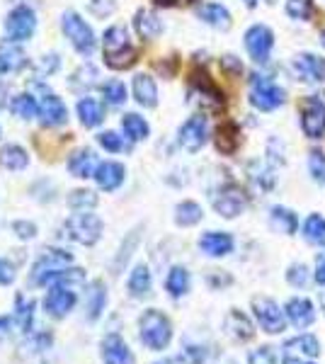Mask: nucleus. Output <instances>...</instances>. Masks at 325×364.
Here are the masks:
<instances>
[{
    "label": "nucleus",
    "mask_w": 325,
    "mask_h": 364,
    "mask_svg": "<svg viewBox=\"0 0 325 364\" xmlns=\"http://www.w3.org/2000/svg\"><path fill=\"white\" fill-rule=\"evenodd\" d=\"M102 51L112 68H129L136 61V51L129 39L127 27L112 25L102 37Z\"/></svg>",
    "instance_id": "nucleus-1"
},
{
    "label": "nucleus",
    "mask_w": 325,
    "mask_h": 364,
    "mask_svg": "<svg viewBox=\"0 0 325 364\" xmlns=\"http://www.w3.org/2000/svg\"><path fill=\"white\" fill-rule=\"evenodd\" d=\"M141 328V343L149 350H165L173 340V326L170 318L165 314H161L158 309H149L139 321Z\"/></svg>",
    "instance_id": "nucleus-2"
},
{
    "label": "nucleus",
    "mask_w": 325,
    "mask_h": 364,
    "mask_svg": "<svg viewBox=\"0 0 325 364\" xmlns=\"http://www.w3.org/2000/svg\"><path fill=\"white\" fill-rule=\"evenodd\" d=\"M70 262H73V257H70V252H66V250H54V248L44 250L32 267V282L39 287L54 284V282L68 269Z\"/></svg>",
    "instance_id": "nucleus-3"
},
{
    "label": "nucleus",
    "mask_w": 325,
    "mask_h": 364,
    "mask_svg": "<svg viewBox=\"0 0 325 364\" xmlns=\"http://www.w3.org/2000/svg\"><path fill=\"white\" fill-rule=\"evenodd\" d=\"M284 90L267 75H252L250 83V105L260 112H272V109L284 105Z\"/></svg>",
    "instance_id": "nucleus-4"
},
{
    "label": "nucleus",
    "mask_w": 325,
    "mask_h": 364,
    "mask_svg": "<svg viewBox=\"0 0 325 364\" xmlns=\"http://www.w3.org/2000/svg\"><path fill=\"white\" fill-rule=\"evenodd\" d=\"M61 29L80 56H90L95 51V34H92L90 25H85V20L78 13H63Z\"/></svg>",
    "instance_id": "nucleus-5"
},
{
    "label": "nucleus",
    "mask_w": 325,
    "mask_h": 364,
    "mask_svg": "<svg viewBox=\"0 0 325 364\" xmlns=\"http://www.w3.org/2000/svg\"><path fill=\"white\" fill-rule=\"evenodd\" d=\"M66 231L75 243L95 245L100 236H102V221H100V216L90 214V211H80V214H73L66 221Z\"/></svg>",
    "instance_id": "nucleus-6"
},
{
    "label": "nucleus",
    "mask_w": 325,
    "mask_h": 364,
    "mask_svg": "<svg viewBox=\"0 0 325 364\" xmlns=\"http://www.w3.org/2000/svg\"><path fill=\"white\" fill-rule=\"evenodd\" d=\"M243 42H245V49L252 61L267 63L272 49H275V32H272L267 25H252L245 32Z\"/></svg>",
    "instance_id": "nucleus-7"
},
{
    "label": "nucleus",
    "mask_w": 325,
    "mask_h": 364,
    "mask_svg": "<svg viewBox=\"0 0 325 364\" xmlns=\"http://www.w3.org/2000/svg\"><path fill=\"white\" fill-rule=\"evenodd\" d=\"M37 29V17H34V10L27 8V5H20L5 20V32H8L10 42H27L29 37Z\"/></svg>",
    "instance_id": "nucleus-8"
},
{
    "label": "nucleus",
    "mask_w": 325,
    "mask_h": 364,
    "mask_svg": "<svg viewBox=\"0 0 325 364\" xmlns=\"http://www.w3.org/2000/svg\"><path fill=\"white\" fill-rule=\"evenodd\" d=\"M252 314H255V321L260 323V328H262L265 333L277 336V333L284 331V316L287 314H282V309L277 306L272 299H267V296L252 299Z\"/></svg>",
    "instance_id": "nucleus-9"
},
{
    "label": "nucleus",
    "mask_w": 325,
    "mask_h": 364,
    "mask_svg": "<svg viewBox=\"0 0 325 364\" xmlns=\"http://www.w3.org/2000/svg\"><path fill=\"white\" fill-rule=\"evenodd\" d=\"M301 129L313 141L325 136V105L318 97H309L301 109Z\"/></svg>",
    "instance_id": "nucleus-10"
},
{
    "label": "nucleus",
    "mask_w": 325,
    "mask_h": 364,
    "mask_svg": "<svg viewBox=\"0 0 325 364\" xmlns=\"http://www.w3.org/2000/svg\"><path fill=\"white\" fill-rule=\"evenodd\" d=\"M206 134H209V124H206V117L202 114H194L190 119L185 122V124L180 127V146L185 151H190V154H197L199 149L206 144Z\"/></svg>",
    "instance_id": "nucleus-11"
},
{
    "label": "nucleus",
    "mask_w": 325,
    "mask_h": 364,
    "mask_svg": "<svg viewBox=\"0 0 325 364\" xmlns=\"http://www.w3.org/2000/svg\"><path fill=\"white\" fill-rule=\"evenodd\" d=\"M73 306H75V289L68 284H61V282H56L44 299L46 314L54 316V318H63V316H68Z\"/></svg>",
    "instance_id": "nucleus-12"
},
{
    "label": "nucleus",
    "mask_w": 325,
    "mask_h": 364,
    "mask_svg": "<svg viewBox=\"0 0 325 364\" xmlns=\"http://www.w3.org/2000/svg\"><path fill=\"white\" fill-rule=\"evenodd\" d=\"M214 209L218 211V216L223 219H235L240 211L245 209V195L238 185H226L218 190V195L214 197Z\"/></svg>",
    "instance_id": "nucleus-13"
},
{
    "label": "nucleus",
    "mask_w": 325,
    "mask_h": 364,
    "mask_svg": "<svg viewBox=\"0 0 325 364\" xmlns=\"http://www.w3.org/2000/svg\"><path fill=\"white\" fill-rule=\"evenodd\" d=\"M294 70L306 83H321V80H325V61L316 54H299L294 58Z\"/></svg>",
    "instance_id": "nucleus-14"
},
{
    "label": "nucleus",
    "mask_w": 325,
    "mask_h": 364,
    "mask_svg": "<svg viewBox=\"0 0 325 364\" xmlns=\"http://www.w3.org/2000/svg\"><path fill=\"white\" fill-rule=\"evenodd\" d=\"M199 250L209 257H223L233 252V236L223 231H206L199 238Z\"/></svg>",
    "instance_id": "nucleus-15"
},
{
    "label": "nucleus",
    "mask_w": 325,
    "mask_h": 364,
    "mask_svg": "<svg viewBox=\"0 0 325 364\" xmlns=\"http://www.w3.org/2000/svg\"><path fill=\"white\" fill-rule=\"evenodd\" d=\"M284 314H287V318L292 321V326H297V328H309L311 323L316 321V309H313V304L304 296L289 299Z\"/></svg>",
    "instance_id": "nucleus-16"
},
{
    "label": "nucleus",
    "mask_w": 325,
    "mask_h": 364,
    "mask_svg": "<svg viewBox=\"0 0 325 364\" xmlns=\"http://www.w3.org/2000/svg\"><path fill=\"white\" fill-rule=\"evenodd\" d=\"M102 362L105 364H134L132 350H129V345L124 343L117 333H112V336L102 340Z\"/></svg>",
    "instance_id": "nucleus-17"
},
{
    "label": "nucleus",
    "mask_w": 325,
    "mask_h": 364,
    "mask_svg": "<svg viewBox=\"0 0 325 364\" xmlns=\"http://www.w3.org/2000/svg\"><path fill=\"white\" fill-rule=\"evenodd\" d=\"M124 175H127V170H124L122 163H114V161H105V163H100L97 170H95V182H97V187L100 190H105V192H114L117 187L124 182Z\"/></svg>",
    "instance_id": "nucleus-18"
},
{
    "label": "nucleus",
    "mask_w": 325,
    "mask_h": 364,
    "mask_svg": "<svg viewBox=\"0 0 325 364\" xmlns=\"http://www.w3.org/2000/svg\"><path fill=\"white\" fill-rule=\"evenodd\" d=\"M39 117L44 127H58L68 119V109L61 97L44 95V100H41V105H39Z\"/></svg>",
    "instance_id": "nucleus-19"
},
{
    "label": "nucleus",
    "mask_w": 325,
    "mask_h": 364,
    "mask_svg": "<svg viewBox=\"0 0 325 364\" xmlns=\"http://www.w3.org/2000/svg\"><path fill=\"white\" fill-rule=\"evenodd\" d=\"M68 170L73 178H92L97 170L95 154H92L90 149H78L68 158Z\"/></svg>",
    "instance_id": "nucleus-20"
},
{
    "label": "nucleus",
    "mask_w": 325,
    "mask_h": 364,
    "mask_svg": "<svg viewBox=\"0 0 325 364\" xmlns=\"http://www.w3.org/2000/svg\"><path fill=\"white\" fill-rule=\"evenodd\" d=\"M134 97L141 107H156L158 105V87L156 80L146 73H139L134 78Z\"/></svg>",
    "instance_id": "nucleus-21"
},
{
    "label": "nucleus",
    "mask_w": 325,
    "mask_h": 364,
    "mask_svg": "<svg viewBox=\"0 0 325 364\" xmlns=\"http://www.w3.org/2000/svg\"><path fill=\"white\" fill-rule=\"evenodd\" d=\"M105 304H107V289L100 279L90 282L85 291V311H87V318L90 321H97L100 314L105 311Z\"/></svg>",
    "instance_id": "nucleus-22"
},
{
    "label": "nucleus",
    "mask_w": 325,
    "mask_h": 364,
    "mask_svg": "<svg viewBox=\"0 0 325 364\" xmlns=\"http://www.w3.org/2000/svg\"><path fill=\"white\" fill-rule=\"evenodd\" d=\"M226 331H228V336L233 340H238V343H247V340H252V336H255V331H252V323L247 321V316L240 314L238 309H233L228 314Z\"/></svg>",
    "instance_id": "nucleus-23"
},
{
    "label": "nucleus",
    "mask_w": 325,
    "mask_h": 364,
    "mask_svg": "<svg viewBox=\"0 0 325 364\" xmlns=\"http://www.w3.org/2000/svg\"><path fill=\"white\" fill-rule=\"evenodd\" d=\"M134 27L141 39H156V37H161V32H163L161 17L156 13H151V10H139L134 17Z\"/></svg>",
    "instance_id": "nucleus-24"
},
{
    "label": "nucleus",
    "mask_w": 325,
    "mask_h": 364,
    "mask_svg": "<svg viewBox=\"0 0 325 364\" xmlns=\"http://www.w3.org/2000/svg\"><path fill=\"white\" fill-rule=\"evenodd\" d=\"M199 20L206 22L209 27L214 29H228L230 27V13L223 8L221 3H206L199 8Z\"/></svg>",
    "instance_id": "nucleus-25"
},
{
    "label": "nucleus",
    "mask_w": 325,
    "mask_h": 364,
    "mask_svg": "<svg viewBox=\"0 0 325 364\" xmlns=\"http://www.w3.org/2000/svg\"><path fill=\"white\" fill-rule=\"evenodd\" d=\"M270 224H272V228H275V231L284 233V236H292V233L299 228V219H297V214H294L292 209H287V207H272V211H270Z\"/></svg>",
    "instance_id": "nucleus-26"
},
{
    "label": "nucleus",
    "mask_w": 325,
    "mask_h": 364,
    "mask_svg": "<svg viewBox=\"0 0 325 364\" xmlns=\"http://www.w3.org/2000/svg\"><path fill=\"white\" fill-rule=\"evenodd\" d=\"M247 178H250L252 185L262 192H270L277 182L275 173H272V168L265 161H252L250 166H247Z\"/></svg>",
    "instance_id": "nucleus-27"
},
{
    "label": "nucleus",
    "mask_w": 325,
    "mask_h": 364,
    "mask_svg": "<svg viewBox=\"0 0 325 364\" xmlns=\"http://www.w3.org/2000/svg\"><path fill=\"white\" fill-rule=\"evenodd\" d=\"M287 355H299V357H318L321 355V345L313 336H297L284 343Z\"/></svg>",
    "instance_id": "nucleus-28"
},
{
    "label": "nucleus",
    "mask_w": 325,
    "mask_h": 364,
    "mask_svg": "<svg viewBox=\"0 0 325 364\" xmlns=\"http://www.w3.org/2000/svg\"><path fill=\"white\" fill-rule=\"evenodd\" d=\"M122 129L124 134H127V139L132 141V144H136V141H146L149 139V122L144 119V117L139 114H124L122 117Z\"/></svg>",
    "instance_id": "nucleus-29"
},
{
    "label": "nucleus",
    "mask_w": 325,
    "mask_h": 364,
    "mask_svg": "<svg viewBox=\"0 0 325 364\" xmlns=\"http://www.w3.org/2000/svg\"><path fill=\"white\" fill-rule=\"evenodd\" d=\"M165 289H168V294L175 299L187 294V289H190V272H187L185 267L175 265L168 272V277H165Z\"/></svg>",
    "instance_id": "nucleus-30"
},
{
    "label": "nucleus",
    "mask_w": 325,
    "mask_h": 364,
    "mask_svg": "<svg viewBox=\"0 0 325 364\" xmlns=\"http://www.w3.org/2000/svg\"><path fill=\"white\" fill-rule=\"evenodd\" d=\"M301 233H304V238L309 240L311 245H318V248H323V245H325V219H323L321 214L306 216Z\"/></svg>",
    "instance_id": "nucleus-31"
},
{
    "label": "nucleus",
    "mask_w": 325,
    "mask_h": 364,
    "mask_svg": "<svg viewBox=\"0 0 325 364\" xmlns=\"http://www.w3.org/2000/svg\"><path fill=\"white\" fill-rule=\"evenodd\" d=\"M78 117H80V124L82 127H97L100 122L105 119L102 112V105L92 97H82L78 102Z\"/></svg>",
    "instance_id": "nucleus-32"
},
{
    "label": "nucleus",
    "mask_w": 325,
    "mask_h": 364,
    "mask_svg": "<svg viewBox=\"0 0 325 364\" xmlns=\"http://www.w3.org/2000/svg\"><path fill=\"white\" fill-rule=\"evenodd\" d=\"M29 163V156L25 149L20 146L10 144V146H3L0 149V166L8 168V170H25Z\"/></svg>",
    "instance_id": "nucleus-33"
},
{
    "label": "nucleus",
    "mask_w": 325,
    "mask_h": 364,
    "mask_svg": "<svg viewBox=\"0 0 325 364\" xmlns=\"http://www.w3.org/2000/svg\"><path fill=\"white\" fill-rule=\"evenodd\" d=\"M132 296H146L151 291V269L146 265H136L127 282Z\"/></svg>",
    "instance_id": "nucleus-34"
},
{
    "label": "nucleus",
    "mask_w": 325,
    "mask_h": 364,
    "mask_svg": "<svg viewBox=\"0 0 325 364\" xmlns=\"http://www.w3.org/2000/svg\"><path fill=\"white\" fill-rule=\"evenodd\" d=\"M202 216H204V211L202 207H199L197 202H180L175 207V224L177 226H194V224H199L202 221Z\"/></svg>",
    "instance_id": "nucleus-35"
},
{
    "label": "nucleus",
    "mask_w": 325,
    "mask_h": 364,
    "mask_svg": "<svg viewBox=\"0 0 325 364\" xmlns=\"http://www.w3.org/2000/svg\"><path fill=\"white\" fill-rule=\"evenodd\" d=\"M238 144H240L238 127H235V124L218 127V132H216V149L221 151V154H233V151L238 149Z\"/></svg>",
    "instance_id": "nucleus-36"
},
{
    "label": "nucleus",
    "mask_w": 325,
    "mask_h": 364,
    "mask_svg": "<svg viewBox=\"0 0 325 364\" xmlns=\"http://www.w3.org/2000/svg\"><path fill=\"white\" fill-rule=\"evenodd\" d=\"M10 109H13V114L20 117V119H32V117H37L39 112V105L32 95L25 92V95H17L13 102H10Z\"/></svg>",
    "instance_id": "nucleus-37"
},
{
    "label": "nucleus",
    "mask_w": 325,
    "mask_h": 364,
    "mask_svg": "<svg viewBox=\"0 0 325 364\" xmlns=\"http://www.w3.org/2000/svg\"><path fill=\"white\" fill-rule=\"evenodd\" d=\"M102 97L112 107H119V105L127 102V85H124L122 80H107V83L102 85Z\"/></svg>",
    "instance_id": "nucleus-38"
},
{
    "label": "nucleus",
    "mask_w": 325,
    "mask_h": 364,
    "mask_svg": "<svg viewBox=\"0 0 325 364\" xmlns=\"http://www.w3.org/2000/svg\"><path fill=\"white\" fill-rule=\"evenodd\" d=\"M287 15L297 22H309L313 17V0H287Z\"/></svg>",
    "instance_id": "nucleus-39"
},
{
    "label": "nucleus",
    "mask_w": 325,
    "mask_h": 364,
    "mask_svg": "<svg viewBox=\"0 0 325 364\" xmlns=\"http://www.w3.org/2000/svg\"><path fill=\"white\" fill-rule=\"evenodd\" d=\"M309 173H311L313 182L325 190V154L321 149H313L309 154Z\"/></svg>",
    "instance_id": "nucleus-40"
},
{
    "label": "nucleus",
    "mask_w": 325,
    "mask_h": 364,
    "mask_svg": "<svg viewBox=\"0 0 325 364\" xmlns=\"http://www.w3.org/2000/svg\"><path fill=\"white\" fill-rule=\"evenodd\" d=\"M0 61H3L5 70H20L25 66V54L15 46H0Z\"/></svg>",
    "instance_id": "nucleus-41"
},
{
    "label": "nucleus",
    "mask_w": 325,
    "mask_h": 364,
    "mask_svg": "<svg viewBox=\"0 0 325 364\" xmlns=\"http://www.w3.org/2000/svg\"><path fill=\"white\" fill-rule=\"evenodd\" d=\"M68 204L73 209H78V211L92 209L97 204V195H95V192H90V190H73V192H70V197H68Z\"/></svg>",
    "instance_id": "nucleus-42"
},
{
    "label": "nucleus",
    "mask_w": 325,
    "mask_h": 364,
    "mask_svg": "<svg viewBox=\"0 0 325 364\" xmlns=\"http://www.w3.org/2000/svg\"><path fill=\"white\" fill-rule=\"evenodd\" d=\"M32 309H34L32 301H25V296H17V301H15V321H17V326H20L25 333L29 331V326H32Z\"/></svg>",
    "instance_id": "nucleus-43"
},
{
    "label": "nucleus",
    "mask_w": 325,
    "mask_h": 364,
    "mask_svg": "<svg viewBox=\"0 0 325 364\" xmlns=\"http://www.w3.org/2000/svg\"><path fill=\"white\" fill-rule=\"evenodd\" d=\"M287 282L292 287H297V289H304V287L311 282L309 267H306L304 262H294V265L289 267V272H287Z\"/></svg>",
    "instance_id": "nucleus-44"
},
{
    "label": "nucleus",
    "mask_w": 325,
    "mask_h": 364,
    "mask_svg": "<svg viewBox=\"0 0 325 364\" xmlns=\"http://www.w3.org/2000/svg\"><path fill=\"white\" fill-rule=\"evenodd\" d=\"M97 144L102 146L105 151H110V154H119V151L129 149V144H124V139L119 136V134H114V132L97 134Z\"/></svg>",
    "instance_id": "nucleus-45"
},
{
    "label": "nucleus",
    "mask_w": 325,
    "mask_h": 364,
    "mask_svg": "<svg viewBox=\"0 0 325 364\" xmlns=\"http://www.w3.org/2000/svg\"><path fill=\"white\" fill-rule=\"evenodd\" d=\"M247 364H277L275 348H270V345H262V348L252 350L250 355H247Z\"/></svg>",
    "instance_id": "nucleus-46"
},
{
    "label": "nucleus",
    "mask_w": 325,
    "mask_h": 364,
    "mask_svg": "<svg viewBox=\"0 0 325 364\" xmlns=\"http://www.w3.org/2000/svg\"><path fill=\"white\" fill-rule=\"evenodd\" d=\"M95 80H97V70L92 66H82L80 70H75L70 85H73V87H82V85L90 87V85H95Z\"/></svg>",
    "instance_id": "nucleus-47"
},
{
    "label": "nucleus",
    "mask_w": 325,
    "mask_h": 364,
    "mask_svg": "<svg viewBox=\"0 0 325 364\" xmlns=\"http://www.w3.org/2000/svg\"><path fill=\"white\" fill-rule=\"evenodd\" d=\"M180 360H182V362H187V364H202V362L206 360V352H204V348L190 345V348H185V352L180 355Z\"/></svg>",
    "instance_id": "nucleus-48"
},
{
    "label": "nucleus",
    "mask_w": 325,
    "mask_h": 364,
    "mask_svg": "<svg viewBox=\"0 0 325 364\" xmlns=\"http://www.w3.org/2000/svg\"><path fill=\"white\" fill-rule=\"evenodd\" d=\"M13 231H15L20 238H34V236H37V226H34L32 221H15V224H13Z\"/></svg>",
    "instance_id": "nucleus-49"
},
{
    "label": "nucleus",
    "mask_w": 325,
    "mask_h": 364,
    "mask_svg": "<svg viewBox=\"0 0 325 364\" xmlns=\"http://www.w3.org/2000/svg\"><path fill=\"white\" fill-rule=\"evenodd\" d=\"M58 56L56 54H49V56H44L41 58V63H39V73H46V75H51L54 70L58 68Z\"/></svg>",
    "instance_id": "nucleus-50"
},
{
    "label": "nucleus",
    "mask_w": 325,
    "mask_h": 364,
    "mask_svg": "<svg viewBox=\"0 0 325 364\" xmlns=\"http://www.w3.org/2000/svg\"><path fill=\"white\" fill-rule=\"evenodd\" d=\"M15 282V267L8 260H0V284H13Z\"/></svg>",
    "instance_id": "nucleus-51"
},
{
    "label": "nucleus",
    "mask_w": 325,
    "mask_h": 364,
    "mask_svg": "<svg viewBox=\"0 0 325 364\" xmlns=\"http://www.w3.org/2000/svg\"><path fill=\"white\" fill-rule=\"evenodd\" d=\"M316 282L321 287H325V252H318V257H316Z\"/></svg>",
    "instance_id": "nucleus-52"
},
{
    "label": "nucleus",
    "mask_w": 325,
    "mask_h": 364,
    "mask_svg": "<svg viewBox=\"0 0 325 364\" xmlns=\"http://www.w3.org/2000/svg\"><path fill=\"white\" fill-rule=\"evenodd\" d=\"M10 328H13V321H10V318H5V316H3V318H0V340H3V338H8Z\"/></svg>",
    "instance_id": "nucleus-53"
},
{
    "label": "nucleus",
    "mask_w": 325,
    "mask_h": 364,
    "mask_svg": "<svg viewBox=\"0 0 325 364\" xmlns=\"http://www.w3.org/2000/svg\"><path fill=\"white\" fill-rule=\"evenodd\" d=\"M223 68H230V70H240V63L235 61V56H223Z\"/></svg>",
    "instance_id": "nucleus-54"
},
{
    "label": "nucleus",
    "mask_w": 325,
    "mask_h": 364,
    "mask_svg": "<svg viewBox=\"0 0 325 364\" xmlns=\"http://www.w3.org/2000/svg\"><path fill=\"white\" fill-rule=\"evenodd\" d=\"M282 364H313V362H306L304 357H294V355H287L284 357V362Z\"/></svg>",
    "instance_id": "nucleus-55"
},
{
    "label": "nucleus",
    "mask_w": 325,
    "mask_h": 364,
    "mask_svg": "<svg viewBox=\"0 0 325 364\" xmlns=\"http://www.w3.org/2000/svg\"><path fill=\"white\" fill-rule=\"evenodd\" d=\"M161 5H180V3H192V0H158Z\"/></svg>",
    "instance_id": "nucleus-56"
},
{
    "label": "nucleus",
    "mask_w": 325,
    "mask_h": 364,
    "mask_svg": "<svg viewBox=\"0 0 325 364\" xmlns=\"http://www.w3.org/2000/svg\"><path fill=\"white\" fill-rule=\"evenodd\" d=\"M8 92H5V87H0V107H5V105H8Z\"/></svg>",
    "instance_id": "nucleus-57"
},
{
    "label": "nucleus",
    "mask_w": 325,
    "mask_h": 364,
    "mask_svg": "<svg viewBox=\"0 0 325 364\" xmlns=\"http://www.w3.org/2000/svg\"><path fill=\"white\" fill-rule=\"evenodd\" d=\"M243 3L247 5V8H255V5L260 3V0H243Z\"/></svg>",
    "instance_id": "nucleus-58"
},
{
    "label": "nucleus",
    "mask_w": 325,
    "mask_h": 364,
    "mask_svg": "<svg viewBox=\"0 0 325 364\" xmlns=\"http://www.w3.org/2000/svg\"><path fill=\"white\" fill-rule=\"evenodd\" d=\"M153 364H173V360H158V362H153Z\"/></svg>",
    "instance_id": "nucleus-59"
},
{
    "label": "nucleus",
    "mask_w": 325,
    "mask_h": 364,
    "mask_svg": "<svg viewBox=\"0 0 325 364\" xmlns=\"http://www.w3.org/2000/svg\"><path fill=\"white\" fill-rule=\"evenodd\" d=\"M321 46H323V49H325V29H323V32H321Z\"/></svg>",
    "instance_id": "nucleus-60"
},
{
    "label": "nucleus",
    "mask_w": 325,
    "mask_h": 364,
    "mask_svg": "<svg viewBox=\"0 0 325 364\" xmlns=\"http://www.w3.org/2000/svg\"><path fill=\"white\" fill-rule=\"evenodd\" d=\"M0 73H5V66H3V61H0Z\"/></svg>",
    "instance_id": "nucleus-61"
},
{
    "label": "nucleus",
    "mask_w": 325,
    "mask_h": 364,
    "mask_svg": "<svg viewBox=\"0 0 325 364\" xmlns=\"http://www.w3.org/2000/svg\"><path fill=\"white\" fill-rule=\"evenodd\" d=\"M323 311H325V296H323Z\"/></svg>",
    "instance_id": "nucleus-62"
}]
</instances>
